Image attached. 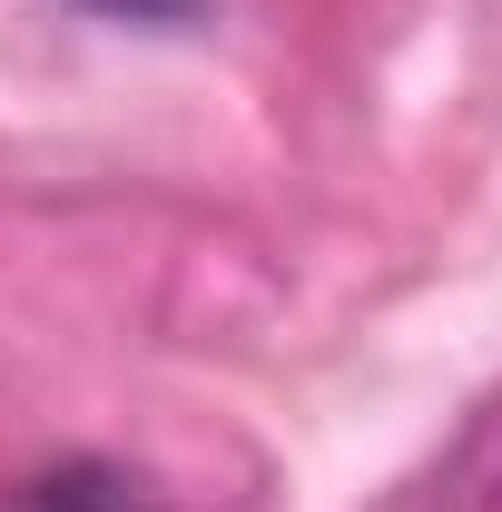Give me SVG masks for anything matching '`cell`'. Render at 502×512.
<instances>
[{
	"instance_id": "cell-1",
	"label": "cell",
	"mask_w": 502,
	"mask_h": 512,
	"mask_svg": "<svg viewBox=\"0 0 502 512\" xmlns=\"http://www.w3.org/2000/svg\"><path fill=\"white\" fill-rule=\"evenodd\" d=\"M10 512H148V493L128 483L119 463H60V473H40V483H20Z\"/></svg>"
},
{
	"instance_id": "cell-2",
	"label": "cell",
	"mask_w": 502,
	"mask_h": 512,
	"mask_svg": "<svg viewBox=\"0 0 502 512\" xmlns=\"http://www.w3.org/2000/svg\"><path fill=\"white\" fill-rule=\"evenodd\" d=\"M89 10H109V20H178L197 0H89Z\"/></svg>"
}]
</instances>
